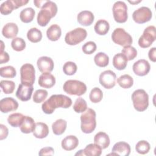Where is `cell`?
Segmentation results:
<instances>
[{
  "instance_id": "cell-23",
  "label": "cell",
  "mask_w": 156,
  "mask_h": 156,
  "mask_svg": "<svg viewBox=\"0 0 156 156\" xmlns=\"http://www.w3.org/2000/svg\"><path fill=\"white\" fill-rule=\"evenodd\" d=\"M94 142L95 144L99 146L102 149L107 148L110 143L108 135L103 132H99L96 133L94 138Z\"/></svg>"
},
{
  "instance_id": "cell-49",
  "label": "cell",
  "mask_w": 156,
  "mask_h": 156,
  "mask_svg": "<svg viewBox=\"0 0 156 156\" xmlns=\"http://www.w3.org/2000/svg\"><path fill=\"white\" fill-rule=\"evenodd\" d=\"M148 57L152 62H156V48L155 47L152 48L149 51Z\"/></svg>"
},
{
  "instance_id": "cell-47",
  "label": "cell",
  "mask_w": 156,
  "mask_h": 156,
  "mask_svg": "<svg viewBox=\"0 0 156 156\" xmlns=\"http://www.w3.org/2000/svg\"><path fill=\"white\" fill-rule=\"evenodd\" d=\"M0 127H1V134H0V140H2L5 138H7L8 133H9V130L7 127L3 125V124H1L0 125Z\"/></svg>"
},
{
  "instance_id": "cell-26",
  "label": "cell",
  "mask_w": 156,
  "mask_h": 156,
  "mask_svg": "<svg viewBox=\"0 0 156 156\" xmlns=\"http://www.w3.org/2000/svg\"><path fill=\"white\" fill-rule=\"evenodd\" d=\"M127 65V60L122 53L115 54L113 58V65L118 70H122Z\"/></svg>"
},
{
  "instance_id": "cell-37",
  "label": "cell",
  "mask_w": 156,
  "mask_h": 156,
  "mask_svg": "<svg viewBox=\"0 0 156 156\" xmlns=\"http://www.w3.org/2000/svg\"><path fill=\"white\" fill-rule=\"evenodd\" d=\"M1 88H2L3 92L5 94H11L13 92L15 84L14 82L12 80H1L0 82Z\"/></svg>"
},
{
  "instance_id": "cell-5",
  "label": "cell",
  "mask_w": 156,
  "mask_h": 156,
  "mask_svg": "<svg viewBox=\"0 0 156 156\" xmlns=\"http://www.w3.org/2000/svg\"><path fill=\"white\" fill-rule=\"evenodd\" d=\"M63 90L70 95L81 96L87 91L86 85L77 80H68L66 81L63 87Z\"/></svg>"
},
{
  "instance_id": "cell-44",
  "label": "cell",
  "mask_w": 156,
  "mask_h": 156,
  "mask_svg": "<svg viewBox=\"0 0 156 156\" xmlns=\"http://www.w3.org/2000/svg\"><path fill=\"white\" fill-rule=\"evenodd\" d=\"M77 65L74 62H66L63 66V73L68 76H72L77 71Z\"/></svg>"
},
{
  "instance_id": "cell-41",
  "label": "cell",
  "mask_w": 156,
  "mask_h": 156,
  "mask_svg": "<svg viewBox=\"0 0 156 156\" xmlns=\"http://www.w3.org/2000/svg\"><path fill=\"white\" fill-rule=\"evenodd\" d=\"M150 148L149 143L145 140H141L138 141L135 146L136 151L140 154H146L148 153Z\"/></svg>"
},
{
  "instance_id": "cell-10",
  "label": "cell",
  "mask_w": 156,
  "mask_h": 156,
  "mask_svg": "<svg viewBox=\"0 0 156 156\" xmlns=\"http://www.w3.org/2000/svg\"><path fill=\"white\" fill-rule=\"evenodd\" d=\"M155 27L154 26H149L147 27L143 35L138 40V44L142 48H149L156 39Z\"/></svg>"
},
{
  "instance_id": "cell-31",
  "label": "cell",
  "mask_w": 156,
  "mask_h": 156,
  "mask_svg": "<svg viewBox=\"0 0 156 156\" xmlns=\"http://www.w3.org/2000/svg\"><path fill=\"white\" fill-rule=\"evenodd\" d=\"M25 116L20 113H15L10 115L7 118L8 123L12 127H20Z\"/></svg>"
},
{
  "instance_id": "cell-7",
  "label": "cell",
  "mask_w": 156,
  "mask_h": 156,
  "mask_svg": "<svg viewBox=\"0 0 156 156\" xmlns=\"http://www.w3.org/2000/svg\"><path fill=\"white\" fill-rule=\"evenodd\" d=\"M112 39L116 44L124 47L130 46L133 42L131 35L122 28L115 29L112 34Z\"/></svg>"
},
{
  "instance_id": "cell-42",
  "label": "cell",
  "mask_w": 156,
  "mask_h": 156,
  "mask_svg": "<svg viewBox=\"0 0 156 156\" xmlns=\"http://www.w3.org/2000/svg\"><path fill=\"white\" fill-rule=\"evenodd\" d=\"M12 48L16 51H22L26 48V42L20 37L14 38L11 42Z\"/></svg>"
},
{
  "instance_id": "cell-33",
  "label": "cell",
  "mask_w": 156,
  "mask_h": 156,
  "mask_svg": "<svg viewBox=\"0 0 156 156\" xmlns=\"http://www.w3.org/2000/svg\"><path fill=\"white\" fill-rule=\"evenodd\" d=\"M94 61L97 66L99 67H105L108 65L109 57L105 53L100 52L95 55Z\"/></svg>"
},
{
  "instance_id": "cell-13",
  "label": "cell",
  "mask_w": 156,
  "mask_h": 156,
  "mask_svg": "<svg viewBox=\"0 0 156 156\" xmlns=\"http://www.w3.org/2000/svg\"><path fill=\"white\" fill-rule=\"evenodd\" d=\"M33 90V85L21 83L19 85L16 90V96L21 101H27L30 99Z\"/></svg>"
},
{
  "instance_id": "cell-27",
  "label": "cell",
  "mask_w": 156,
  "mask_h": 156,
  "mask_svg": "<svg viewBox=\"0 0 156 156\" xmlns=\"http://www.w3.org/2000/svg\"><path fill=\"white\" fill-rule=\"evenodd\" d=\"M95 32L99 35L107 34L110 29V25L107 21L105 20H98L94 27Z\"/></svg>"
},
{
  "instance_id": "cell-51",
  "label": "cell",
  "mask_w": 156,
  "mask_h": 156,
  "mask_svg": "<svg viewBox=\"0 0 156 156\" xmlns=\"http://www.w3.org/2000/svg\"><path fill=\"white\" fill-rule=\"evenodd\" d=\"M48 0H35L34 1V3L35 6L38 8H41L44 3L47 2Z\"/></svg>"
},
{
  "instance_id": "cell-21",
  "label": "cell",
  "mask_w": 156,
  "mask_h": 156,
  "mask_svg": "<svg viewBox=\"0 0 156 156\" xmlns=\"http://www.w3.org/2000/svg\"><path fill=\"white\" fill-rule=\"evenodd\" d=\"M61 144L63 149L69 151L77 147L79 144V140L74 135H68L62 141Z\"/></svg>"
},
{
  "instance_id": "cell-3",
  "label": "cell",
  "mask_w": 156,
  "mask_h": 156,
  "mask_svg": "<svg viewBox=\"0 0 156 156\" xmlns=\"http://www.w3.org/2000/svg\"><path fill=\"white\" fill-rule=\"evenodd\" d=\"M81 130L85 133H90L96 126V112L91 108L87 109L80 116Z\"/></svg>"
},
{
  "instance_id": "cell-39",
  "label": "cell",
  "mask_w": 156,
  "mask_h": 156,
  "mask_svg": "<svg viewBox=\"0 0 156 156\" xmlns=\"http://www.w3.org/2000/svg\"><path fill=\"white\" fill-rule=\"evenodd\" d=\"M121 53L126 57L127 60H132L137 55L136 49L131 46L124 47V48L122 49Z\"/></svg>"
},
{
  "instance_id": "cell-34",
  "label": "cell",
  "mask_w": 156,
  "mask_h": 156,
  "mask_svg": "<svg viewBox=\"0 0 156 156\" xmlns=\"http://www.w3.org/2000/svg\"><path fill=\"white\" fill-rule=\"evenodd\" d=\"M117 83L123 88H129L133 84V79L130 75L124 74L118 78Z\"/></svg>"
},
{
  "instance_id": "cell-50",
  "label": "cell",
  "mask_w": 156,
  "mask_h": 156,
  "mask_svg": "<svg viewBox=\"0 0 156 156\" xmlns=\"http://www.w3.org/2000/svg\"><path fill=\"white\" fill-rule=\"evenodd\" d=\"M12 2L15 5V9L27 4L29 2L28 0H12Z\"/></svg>"
},
{
  "instance_id": "cell-12",
  "label": "cell",
  "mask_w": 156,
  "mask_h": 156,
  "mask_svg": "<svg viewBox=\"0 0 156 156\" xmlns=\"http://www.w3.org/2000/svg\"><path fill=\"white\" fill-rule=\"evenodd\" d=\"M116 74L112 70H106L101 73L99 76L100 84L107 89L113 88L116 84Z\"/></svg>"
},
{
  "instance_id": "cell-40",
  "label": "cell",
  "mask_w": 156,
  "mask_h": 156,
  "mask_svg": "<svg viewBox=\"0 0 156 156\" xmlns=\"http://www.w3.org/2000/svg\"><path fill=\"white\" fill-rule=\"evenodd\" d=\"M73 109L76 113H83L87 109V102L82 98H78L73 105Z\"/></svg>"
},
{
  "instance_id": "cell-48",
  "label": "cell",
  "mask_w": 156,
  "mask_h": 156,
  "mask_svg": "<svg viewBox=\"0 0 156 156\" xmlns=\"http://www.w3.org/2000/svg\"><path fill=\"white\" fill-rule=\"evenodd\" d=\"M9 60V55L7 52L2 51L0 53V64H3L8 62Z\"/></svg>"
},
{
  "instance_id": "cell-29",
  "label": "cell",
  "mask_w": 156,
  "mask_h": 156,
  "mask_svg": "<svg viewBox=\"0 0 156 156\" xmlns=\"http://www.w3.org/2000/svg\"><path fill=\"white\" fill-rule=\"evenodd\" d=\"M35 13V10L32 7H27L23 9L20 14V20L24 23H30L34 18Z\"/></svg>"
},
{
  "instance_id": "cell-16",
  "label": "cell",
  "mask_w": 156,
  "mask_h": 156,
  "mask_svg": "<svg viewBox=\"0 0 156 156\" xmlns=\"http://www.w3.org/2000/svg\"><path fill=\"white\" fill-rule=\"evenodd\" d=\"M37 65L39 71L43 73L51 72L54 66L52 59L47 56H42L40 57L37 60Z\"/></svg>"
},
{
  "instance_id": "cell-52",
  "label": "cell",
  "mask_w": 156,
  "mask_h": 156,
  "mask_svg": "<svg viewBox=\"0 0 156 156\" xmlns=\"http://www.w3.org/2000/svg\"><path fill=\"white\" fill-rule=\"evenodd\" d=\"M130 3H132V4H136V3H138L140 2H141V1H129Z\"/></svg>"
},
{
  "instance_id": "cell-25",
  "label": "cell",
  "mask_w": 156,
  "mask_h": 156,
  "mask_svg": "<svg viewBox=\"0 0 156 156\" xmlns=\"http://www.w3.org/2000/svg\"><path fill=\"white\" fill-rule=\"evenodd\" d=\"M62 35V30L60 27L57 24L51 25L46 31V35L48 38L52 41L58 40Z\"/></svg>"
},
{
  "instance_id": "cell-28",
  "label": "cell",
  "mask_w": 156,
  "mask_h": 156,
  "mask_svg": "<svg viewBox=\"0 0 156 156\" xmlns=\"http://www.w3.org/2000/svg\"><path fill=\"white\" fill-rule=\"evenodd\" d=\"M83 155L99 156L102 154V148L98 144L91 143L88 144L83 150Z\"/></svg>"
},
{
  "instance_id": "cell-14",
  "label": "cell",
  "mask_w": 156,
  "mask_h": 156,
  "mask_svg": "<svg viewBox=\"0 0 156 156\" xmlns=\"http://www.w3.org/2000/svg\"><path fill=\"white\" fill-rule=\"evenodd\" d=\"M132 69L136 75L138 76H144L149 73L151 66L146 60L140 59L133 63Z\"/></svg>"
},
{
  "instance_id": "cell-4",
  "label": "cell",
  "mask_w": 156,
  "mask_h": 156,
  "mask_svg": "<svg viewBox=\"0 0 156 156\" xmlns=\"http://www.w3.org/2000/svg\"><path fill=\"white\" fill-rule=\"evenodd\" d=\"M132 100L134 108L138 112H143L149 106V96L143 89L134 91L132 94Z\"/></svg>"
},
{
  "instance_id": "cell-35",
  "label": "cell",
  "mask_w": 156,
  "mask_h": 156,
  "mask_svg": "<svg viewBox=\"0 0 156 156\" xmlns=\"http://www.w3.org/2000/svg\"><path fill=\"white\" fill-rule=\"evenodd\" d=\"M0 75L5 78H13L16 75V71L13 66H6L1 68Z\"/></svg>"
},
{
  "instance_id": "cell-11",
  "label": "cell",
  "mask_w": 156,
  "mask_h": 156,
  "mask_svg": "<svg viewBox=\"0 0 156 156\" xmlns=\"http://www.w3.org/2000/svg\"><path fill=\"white\" fill-rule=\"evenodd\" d=\"M133 21L138 24H143L149 21L152 18V12L147 7H141L135 10L132 14Z\"/></svg>"
},
{
  "instance_id": "cell-24",
  "label": "cell",
  "mask_w": 156,
  "mask_h": 156,
  "mask_svg": "<svg viewBox=\"0 0 156 156\" xmlns=\"http://www.w3.org/2000/svg\"><path fill=\"white\" fill-rule=\"evenodd\" d=\"M35 121L33 118L29 116H25L24 120L20 126V130L24 133H30L33 132L35 127Z\"/></svg>"
},
{
  "instance_id": "cell-32",
  "label": "cell",
  "mask_w": 156,
  "mask_h": 156,
  "mask_svg": "<svg viewBox=\"0 0 156 156\" xmlns=\"http://www.w3.org/2000/svg\"><path fill=\"white\" fill-rule=\"evenodd\" d=\"M27 37L30 41L32 43H38L40 41L42 38V33L38 29L32 27L28 30Z\"/></svg>"
},
{
  "instance_id": "cell-45",
  "label": "cell",
  "mask_w": 156,
  "mask_h": 156,
  "mask_svg": "<svg viewBox=\"0 0 156 156\" xmlns=\"http://www.w3.org/2000/svg\"><path fill=\"white\" fill-rule=\"evenodd\" d=\"M97 46L94 41H90L85 43L82 46V51L86 54H91L96 50Z\"/></svg>"
},
{
  "instance_id": "cell-43",
  "label": "cell",
  "mask_w": 156,
  "mask_h": 156,
  "mask_svg": "<svg viewBox=\"0 0 156 156\" xmlns=\"http://www.w3.org/2000/svg\"><path fill=\"white\" fill-rule=\"evenodd\" d=\"M48 91L43 89H39L35 91L33 95V101L35 103L43 102L48 96Z\"/></svg>"
},
{
  "instance_id": "cell-38",
  "label": "cell",
  "mask_w": 156,
  "mask_h": 156,
  "mask_svg": "<svg viewBox=\"0 0 156 156\" xmlns=\"http://www.w3.org/2000/svg\"><path fill=\"white\" fill-rule=\"evenodd\" d=\"M14 9H15V5L12 2V0H7L2 2L0 7V12L2 15H9Z\"/></svg>"
},
{
  "instance_id": "cell-30",
  "label": "cell",
  "mask_w": 156,
  "mask_h": 156,
  "mask_svg": "<svg viewBox=\"0 0 156 156\" xmlns=\"http://www.w3.org/2000/svg\"><path fill=\"white\" fill-rule=\"evenodd\" d=\"M67 122L63 119L56 120L52 125L53 133L56 135H60L64 133L66 129Z\"/></svg>"
},
{
  "instance_id": "cell-19",
  "label": "cell",
  "mask_w": 156,
  "mask_h": 156,
  "mask_svg": "<svg viewBox=\"0 0 156 156\" xmlns=\"http://www.w3.org/2000/svg\"><path fill=\"white\" fill-rule=\"evenodd\" d=\"M93 13L88 10H83L79 13L77 16L78 23L84 26H90L94 21Z\"/></svg>"
},
{
  "instance_id": "cell-1",
  "label": "cell",
  "mask_w": 156,
  "mask_h": 156,
  "mask_svg": "<svg viewBox=\"0 0 156 156\" xmlns=\"http://www.w3.org/2000/svg\"><path fill=\"white\" fill-rule=\"evenodd\" d=\"M72 104V100L63 94H53L44 101L41 108L46 114H52L57 108H69Z\"/></svg>"
},
{
  "instance_id": "cell-8",
  "label": "cell",
  "mask_w": 156,
  "mask_h": 156,
  "mask_svg": "<svg viewBox=\"0 0 156 156\" xmlns=\"http://www.w3.org/2000/svg\"><path fill=\"white\" fill-rule=\"evenodd\" d=\"M21 83L33 85L35 80V68L32 64L25 63L20 68Z\"/></svg>"
},
{
  "instance_id": "cell-18",
  "label": "cell",
  "mask_w": 156,
  "mask_h": 156,
  "mask_svg": "<svg viewBox=\"0 0 156 156\" xmlns=\"http://www.w3.org/2000/svg\"><path fill=\"white\" fill-rule=\"evenodd\" d=\"M55 83V78L50 73H44L38 78V85L43 88H50Z\"/></svg>"
},
{
  "instance_id": "cell-22",
  "label": "cell",
  "mask_w": 156,
  "mask_h": 156,
  "mask_svg": "<svg viewBox=\"0 0 156 156\" xmlns=\"http://www.w3.org/2000/svg\"><path fill=\"white\" fill-rule=\"evenodd\" d=\"M49 132V128L46 124L38 122L35 124V127L33 131V135L37 138L42 139L48 135Z\"/></svg>"
},
{
  "instance_id": "cell-6",
  "label": "cell",
  "mask_w": 156,
  "mask_h": 156,
  "mask_svg": "<svg viewBox=\"0 0 156 156\" xmlns=\"http://www.w3.org/2000/svg\"><path fill=\"white\" fill-rule=\"evenodd\" d=\"M87 30L82 27H78L66 33L65 41L69 45H76L83 41L87 37Z\"/></svg>"
},
{
  "instance_id": "cell-9",
  "label": "cell",
  "mask_w": 156,
  "mask_h": 156,
  "mask_svg": "<svg viewBox=\"0 0 156 156\" xmlns=\"http://www.w3.org/2000/svg\"><path fill=\"white\" fill-rule=\"evenodd\" d=\"M113 18L118 23H125L127 18V6L123 1H116L112 8Z\"/></svg>"
},
{
  "instance_id": "cell-2",
  "label": "cell",
  "mask_w": 156,
  "mask_h": 156,
  "mask_svg": "<svg viewBox=\"0 0 156 156\" xmlns=\"http://www.w3.org/2000/svg\"><path fill=\"white\" fill-rule=\"evenodd\" d=\"M57 12L56 4L51 1H47L41 8L37 15V23L42 27L46 26L51 19L55 16Z\"/></svg>"
},
{
  "instance_id": "cell-46",
  "label": "cell",
  "mask_w": 156,
  "mask_h": 156,
  "mask_svg": "<svg viewBox=\"0 0 156 156\" xmlns=\"http://www.w3.org/2000/svg\"><path fill=\"white\" fill-rule=\"evenodd\" d=\"M54 154V150L51 147H45L40 149L39 155H52Z\"/></svg>"
},
{
  "instance_id": "cell-15",
  "label": "cell",
  "mask_w": 156,
  "mask_h": 156,
  "mask_svg": "<svg viewBox=\"0 0 156 156\" xmlns=\"http://www.w3.org/2000/svg\"><path fill=\"white\" fill-rule=\"evenodd\" d=\"M18 102L11 97L5 98L0 101V110L4 113L15 111L18 109Z\"/></svg>"
},
{
  "instance_id": "cell-20",
  "label": "cell",
  "mask_w": 156,
  "mask_h": 156,
  "mask_svg": "<svg viewBox=\"0 0 156 156\" xmlns=\"http://www.w3.org/2000/svg\"><path fill=\"white\" fill-rule=\"evenodd\" d=\"M18 32V27L15 23H8L2 29V35L7 38H15Z\"/></svg>"
},
{
  "instance_id": "cell-17",
  "label": "cell",
  "mask_w": 156,
  "mask_h": 156,
  "mask_svg": "<svg viewBox=\"0 0 156 156\" xmlns=\"http://www.w3.org/2000/svg\"><path fill=\"white\" fill-rule=\"evenodd\" d=\"M130 153V145L124 141H119L115 143L112 149V153L108 155L128 156Z\"/></svg>"
},
{
  "instance_id": "cell-36",
  "label": "cell",
  "mask_w": 156,
  "mask_h": 156,
  "mask_svg": "<svg viewBox=\"0 0 156 156\" xmlns=\"http://www.w3.org/2000/svg\"><path fill=\"white\" fill-rule=\"evenodd\" d=\"M89 97L93 103H98L102 99L103 93L99 88L94 87L91 90Z\"/></svg>"
}]
</instances>
